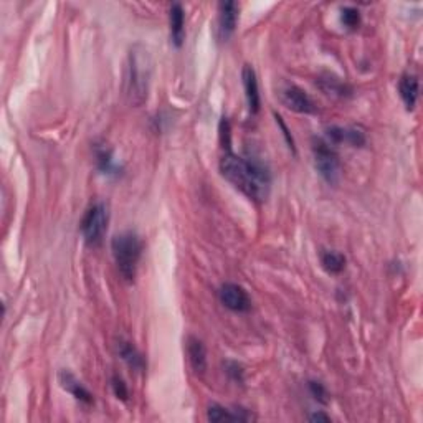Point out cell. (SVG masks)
I'll return each instance as SVG.
<instances>
[{"label": "cell", "mask_w": 423, "mask_h": 423, "mask_svg": "<svg viewBox=\"0 0 423 423\" xmlns=\"http://www.w3.org/2000/svg\"><path fill=\"white\" fill-rule=\"evenodd\" d=\"M220 172L233 187L255 202L268 199L271 189L269 169L253 156L240 157L228 151L220 160Z\"/></svg>", "instance_id": "6da1fadb"}, {"label": "cell", "mask_w": 423, "mask_h": 423, "mask_svg": "<svg viewBox=\"0 0 423 423\" xmlns=\"http://www.w3.org/2000/svg\"><path fill=\"white\" fill-rule=\"evenodd\" d=\"M152 70H154V63H152L151 51L141 43H136L129 50L126 80H124V90L132 106H141L147 101Z\"/></svg>", "instance_id": "7a4b0ae2"}, {"label": "cell", "mask_w": 423, "mask_h": 423, "mask_svg": "<svg viewBox=\"0 0 423 423\" xmlns=\"http://www.w3.org/2000/svg\"><path fill=\"white\" fill-rule=\"evenodd\" d=\"M111 250L121 276L128 283H132L136 273H138L141 255H143V241H141L139 235L134 232L119 233L112 239Z\"/></svg>", "instance_id": "3957f363"}, {"label": "cell", "mask_w": 423, "mask_h": 423, "mask_svg": "<svg viewBox=\"0 0 423 423\" xmlns=\"http://www.w3.org/2000/svg\"><path fill=\"white\" fill-rule=\"evenodd\" d=\"M108 221H110V213L108 207L101 202L93 204L86 212H84L80 230L86 245L90 247H98L104 239V233L108 230Z\"/></svg>", "instance_id": "277c9868"}, {"label": "cell", "mask_w": 423, "mask_h": 423, "mask_svg": "<svg viewBox=\"0 0 423 423\" xmlns=\"http://www.w3.org/2000/svg\"><path fill=\"white\" fill-rule=\"evenodd\" d=\"M313 154L316 169L328 184H337L341 177L339 157L333 149V144L324 139L313 141Z\"/></svg>", "instance_id": "5b68a950"}, {"label": "cell", "mask_w": 423, "mask_h": 423, "mask_svg": "<svg viewBox=\"0 0 423 423\" xmlns=\"http://www.w3.org/2000/svg\"><path fill=\"white\" fill-rule=\"evenodd\" d=\"M276 91L281 104L288 108L289 111H295L298 114H313V112H316V104H314L311 96L296 84L281 82L278 84Z\"/></svg>", "instance_id": "8992f818"}, {"label": "cell", "mask_w": 423, "mask_h": 423, "mask_svg": "<svg viewBox=\"0 0 423 423\" xmlns=\"http://www.w3.org/2000/svg\"><path fill=\"white\" fill-rule=\"evenodd\" d=\"M219 296L221 304L233 313H248L252 309V300L240 285L225 283L220 288Z\"/></svg>", "instance_id": "52a82bcc"}, {"label": "cell", "mask_w": 423, "mask_h": 423, "mask_svg": "<svg viewBox=\"0 0 423 423\" xmlns=\"http://www.w3.org/2000/svg\"><path fill=\"white\" fill-rule=\"evenodd\" d=\"M326 136L331 144H349L352 147H362L365 144V134L359 128L331 126L326 129Z\"/></svg>", "instance_id": "ba28073f"}, {"label": "cell", "mask_w": 423, "mask_h": 423, "mask_svg": "<svg viewBox=\"0 0 423 423\" xmlns=\"http://www.w3.org/2000/svg\"><path fill=\"white\" fill-rule=\"evenodd\" d=\"M239 22V5L232 0L221 2L219 7V35L221 40H228L233 35Z\"/></svg>", "instance_id": "9c48e42d"}, {"label": "cell", "mask_w": 423, "mask_h": 423, "mask_svg": "<svg viewBox=\"0 0 423 423\" xmlns=\"http://www.w3.org/2000/svg\"><path fill=\"white\" fill-rule=\"evenodd\" d=\"M241 80H243V90L248 110L252 114H258V111H260V90H258V80L253 67L245 64L243 71H241Z\"/></svg>", "instance_id": "30bf717a"}, {"label": "cell", "mask_w": 423, "mask_h": 423, "mask_svg": "<svg viewBox=\"0 0 423 423\" xmlns=\"http://www.w3.org/2000/svg\"><path fill=\"white\" fill-rule=\"evenodd\" d=\"M58 378H60V385H62L67 392H70L78 402H82V404L84 405H91L93 402H95V398H93L90 390H88L86 387H83L82 382H80L71 372H68V370H62Z\"/></svg>", "instance_id": "8fae6325"}, {"label": "cell", "mask_w": 423, "mask_h": 423, "mask_svg": "<svg viewBox=\"0 0 423 423\" xmlns=\"http://www.w3.org/2000/svg\"><path fill=\"white\" fill-rule=\"evenodd\" d=\"M187 356L195 374H205L207 370V349L199 337H187Z\"/></svg>", "instance_id": "7c38bea8"}, {"label": "cell", "mask_w": 423, "mask_h": 423, "mask_svg": "<svg viewBox=\"0 0 423 423\" xmlns=\"http://www.w3.org/2000/svg\"><path fill=\"white\" fill-rule=\"evenodd\" d=\"M169 22H171L172 43L180 48L185 40V14L180 3H172L171 12H169Z\"/></svg>", "instance_id": "4fadbf2b"}, {"label": "cell", "mask_w": 423, "mask_h": 423, "mask_svg": "<svg viewBox=\"0 0 423 423\" xmlns=\"http://www.w3.org/2000/svg\"><path fill=\"white\" fill-rule=\"evenodd\" d=\"M316 83L319 84V88L326 95L336 96V98H346V96H350V93H352L349 84H346L341 78L331 73L321 75Z\"/></svg>", "instance_id": "5bb4252c"}, {"label": "cell", "mask_w": 423, "mask_h": 423, "mask_svg": "<svg viewBox=\"0 0 423 423\" xmlns=\"http://www.w3.org/2000/svg\"><path fill=\"white\" fill-rule=\"evenodd\" d=\"M398 93H400V98H402V101H404L407 110L412 111L418 99V78L417 76L410 75V73L402 76L400 82H398Z\"/></svg>", "instance_id": "9a60e30c"}, {"label": "cell", "mask_w": 423, "mask_h": 423, "mask_svg": "<svg viewBox=\"0 0 423 423\" xmlns=\"http://www.w3.org/2000/svg\"><path fill=\"white\" fill-rule=\"evenodd\" d=\"M207 417L210 422H248L252 420V415H250L247 410H228L225 409V407L221 405H217L213 404L208 407V412H207Z\"/></svg>", "instance_id": "2e32d148"}, {"label": "cell", "mask_w": 423, "mask_h": 423, "mask_svg": "<svg viewBox=\"0 0 423 423\" xmlns=\"http://www.w3.org/2000/svg\"><path fill=\"white\" fill-rule=\"evenodd\" d=\"M118 352H119L121 359L126 362L132 370H138V372H141V370H144V367H146V361H144L143 354L139 352L138 348H136L132 342L119 339Z\"/></svg>", "instance_id": "e0dca14e"}, {"label": "cell", "mask_w": 423, "mask_h": 423, "mask_svg": "<svg viewBox=\"0 0 423 423\" xmlns=\"http://www.w3.org/2000/svg\"><path fill=\"white\" fill-rule=\"evenodd\" d=\"M321 265L329 275H339L346 268V256L336 250L321 252Z\"/></svg>", "instance_id": "ac0fdd59"}, {"label": "cell", "mask_w": 423, "mask_h": 423, "mask_svg": "<svg viewBox=\"0 0 423 423\" xmlns=\"http://www.w3.org/2000/svg\"><path fill=\"white\" fill-rule=\"evenodd\" d=\"M96 160H98V167L103 174L106 176H118L119 167L116 166L114 160H112L111 151L106 146H98L96 147Z\"/></svg>", "instance_id": "d6986e66"}, {"label": "cell", "mask_w": 423, "mask_h": 423, "mask_svg": "<svg viewBox=\"0 0 423 423\" xmlns=\"http://www.w3.org/2000/svg\"><path fill=\"white\" fill-rule=\"evenodd\" d=\"M341 22L342 25H346L350 30L357 28L361 25V14L356 7H344L341 10Z\"/></svg>", "instance_id": "ffe728a7"}, {"label": "cell", "mask_w": 423, "mask_h": 423, "mask_svg": "<svg viewBox=\"0 0 423 423\" xmlns=\"http://www.w3.org/2000/svg\"><path fill=\"white\" fill-rule=\"evenodd\" d=\"M223 369L225 372H227V376L232 378L233 382H237V384H243L245 380V370L241 365L239 364V362L235 361H227L223 364Z\"/></svg>", "instance_id": "44dd1931"}, {"label": "cell", "mask_w": 423, "mask_h": 423, "mask_svg": "<svg viewBox=\"0 0 423 423\" xmlns=\"http://www.w3.org/2000/svg\"><path fill=\"white\" fill-rule=\"evenodd\" d=\"M111 387H112V392H114V396L119 398V400L126 402L129 397V390L126 382L123 380L119 376H112L111 378Z\"/></svg>", "instance_id": "7402d4cb"}, {"label": "cell", "mask_w": 423, "mask_h": 423, "mask_svg": "<svg viewBox=\"0 0 423 423\" xmlns=\"http://www.w3.org/2000/svg\"><path fill=\"white\" fill-rule=\"evenodd\" d=\"M309 392H311V396L316 398L317 402H321V404H326L328 402V390H326V387L321 384V382L311 380L309 382Z\"/></svg>", "instance_id": "603a6c76"}, {"label": "cell", "mask_w": 423, "mask_h": 423, "mask_svg": "<svg viewBox=\"0 0 423 423\" xmlns=\"http://www.w3.org/2000/svg\"><path fill=\"white\" fill-rule=\"evenodd\" d=\"M276 123L280 124L281 129H283V136L286 138V143L289 144V149H291V151H295V141H293L291 134H289V131H288V128H286V124L283 123V121H281V118L278 114H276Z\"/></svg>", "instance_id": "cb8c5ba5"}, {"label": "cell", "mask_w": 423, "mask_h": 423, "mask_svg": "<svg viewBox=\"0 0 423 423\" xmlns=\"http://www.w3.org/2000/svg\"><path fill=\"white\" fill-rule=\"evenodd\" d=\"M309 420H311V422H329V420H331V417H329V415H324L322 412H316V413H313L311 417H309Z\"/></svg>", "instance_id": "d4e9b609"}]
</instances>
